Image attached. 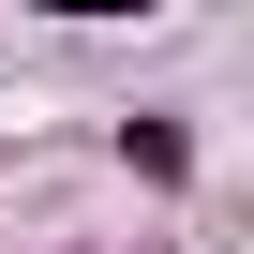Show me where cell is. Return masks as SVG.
Returning a JSON list of instances; mask_svg holds the SVG:
<instances>
[{
  "instance_id": "obj_1",
  "label": "cell",
  "mask_w": 254,
  "mask_h": 254,
  "mask_svg": "<svg viewBox=\"0 0 254 254\" xmlns=\"http://www.w3.org/2000/svg\"><path fill=\"white\" fill-rule=\"evenodd\" d=\"M120 180H135V194H194V120L180 105H135V120H120Z\"/></svg>"
}]
</instances>
